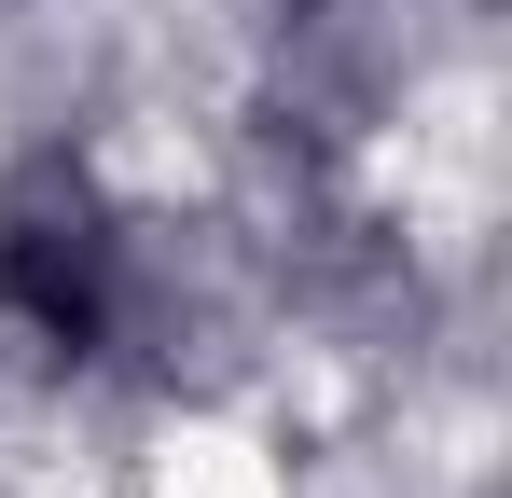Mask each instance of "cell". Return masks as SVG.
<instances>
[{"label":"cell","mask_w":512,"mask_h":498,"mask_svg":"<svg viewBox=\"0 0 512 498\" xmlns=\"http://www.w3.org/2000/svg\"><path fill=\"white\" fill-rule=\"evenodd\" d=\"M0 319H28L56 360L111 346L125 319V222L84 153H28L0 180Z\"/></svg>","instance_id":"cell-1"}]
</instances>
